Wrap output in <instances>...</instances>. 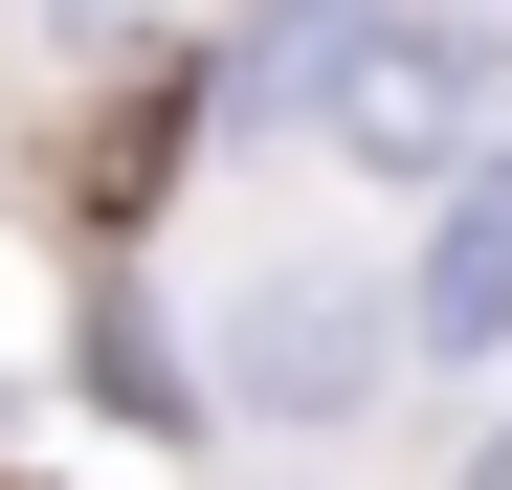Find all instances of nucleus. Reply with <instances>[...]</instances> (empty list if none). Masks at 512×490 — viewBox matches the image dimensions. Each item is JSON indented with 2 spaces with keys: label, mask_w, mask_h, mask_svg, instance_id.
<instances>
[{
  "label": "nucleus",
  "mask_w": 512,
  "mask_h": 490,
  "mask_svg": "<svg viewBox=\"0 0 512 490\" xmlns=\"http://www.w3.org/2000/svg\"><path fill=\"white\" fill-rule=\"evenodd\" d=\"M245 112H290L357 179H468L490 156V45H446L423 0H268V45L223 67Z\"/></svg>",
  "instance_id": "nucleus-1"
},
{
  "label": "nucleus",
  "mask_w": 512,
  "mask_h": 490,
  "mask_svg": "<svg viewBox=\"0 0 512 490\" xmlns=\"http://www.w3.org/2000/svg\"><path fill=\"white\" fill-rule=\"evenodd\" d=\"M379 379H401V312L357 268H245L223 290V401L245 424H357Z\"/></svg>",
  "instance_id": "nucleus-2"
},
{
  "label": "nucleus",
  "mask_w": 512,
  "mask_h": 490,
  "mask_svg": "<svg viewBox=\"0 0 512 490\" xmlns=\"http://www.w3.org/2000/svg\"><path fill=\"white\" fill-rule=\"evenodd\" d=\"M379 312H401V357H512V134L446 179V223H423V268Z\"/></svg>",
  "instance_id": "nucleus-3"
},
{
  "label": "nucleus",
  "mask_w": 512,
  "mask_h": 490,
  "mask_svg": "<svg viewBox=\"0 0 512 490\" xmlns=\"http://www.w3.org/2000/svg\"><path fill=\"white\" fill-rule=\"evenodd\" d=\"M156 23V0H45V45H134Z\"/></svg>",
  "instance_id": "nucleus-4"
},
{
  "label": "nucleus",
  "mask_w": 512,
  "mask_h": 490,
  "mask_svg": "<svg viewBox=\"0 0 512 490\" xmlns=\"http://www.w3.org/2000/svg\"><path fill=\"white\" fill-rule=\"evenodd\" d=\"M468 490H512V401H490V424H468Z\"/></svg>",
  "instance_id": "nucleus-5"
}]
</instances>
